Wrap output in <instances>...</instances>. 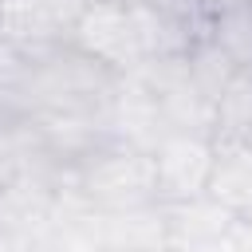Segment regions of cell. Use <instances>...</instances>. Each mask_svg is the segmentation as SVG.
I'll return each mask as SVG.
<instances>
[{"instance_id": "obj_4", "label": "cell", "mask_w": 252, "mask_h": 252, "mask_svg": "<svg viewBox=\"0 0 252 252\" xmlns=\"http://www.w3.org/2000/svg\"><path fill=\"white\" fill-rule=\"evenodd\" d=\"M205 35L228 55V63L240 75H252V0H240L224 12H217L209 20Z\"/></svg>"}, {"instance_id": "obj_2", "label": "cell", "mask_w": 252, "mask_h": 252, "mask_svg": "<svg viewBox=\"0 0 252 252\" xmlns=\"http://www.w3.org/2000/svg\"><path fill=\"white\" fill-rule=\"evenodd\" d=\"M87 0H0V43L20 51H51L71 39Z\"/></svg>"}, {"instance_id": "obj_1", "label": "cell", "mask_w": 252, "mask_h": 252, "mask_svg": "<svg viewBox=\"0 0 252 252\" xmlns=\"http://www.w3.org/2000/svg\"><path fill=\"white\" fill-rule=\"evenodd\" d=\"M67 43L110 75H130L146 63L134 8L122 0H87Z\"/></svg>"}, {"instance_id": "obj_3", "label": "cell", "mask_w": 252, "mask_h": 252, "mask_svg": "<svg viewBox=\"0 0 252 252\" xmlns=\"http://www.w3.org/2000/svg\"><path fill=\"white\" fill-rule=\"evenodd\" d=\"M205 189L228 209H252V142L213 134V161Z\"/></svg>"}, {"instance_id": "obj_5", "label": "cell", "mask_w": 252, "mask_h": 252, "mask_svg": "<svg viewBox=\"0 0 252 252\" xmlns=\"http://www.w3.org/2000/svg\"><path fill=\"white\" fill-rule=\"evenodd\" d=\"M205 16H217V12H224V8H232V4H240V0H193Z\"/></svg>"}]
</instances>
